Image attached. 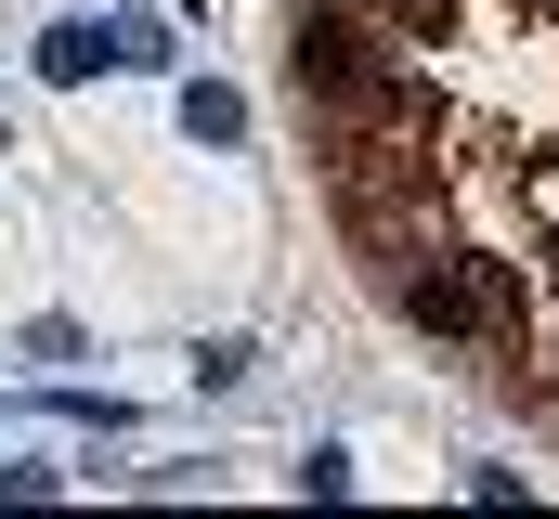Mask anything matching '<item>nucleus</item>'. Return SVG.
Masks as SVG:
<instances>
[{"label": "nucleus", "mask_w": 559, "mask_h": 519, "mask_svg": "<svg viewBox=\"0 0 559 519\" xmlns=\"http://www.w3.org/2000/svg\"><path fill=\"white\" fill-rule=\"evenodd\" d=\"M286 79H299V105H325V118H352V105H378L391 79H404V52L352 13V0H299V39H286Z\"/></svg>", "instance_id": "obj_1"}, {"label": "nucleus", "mask_w": 559, "mask_h": 519, "mask_svg": "<svg viewBox=\"0 0 559 519\" xmlns=\"http://www.w3.org/2000/svg\"><path fill=\"white\" fill-rule=\"evenodd\" d=\"M442 13L455 0H378V26H404V39H442Z\"/></svg>", "instance_id": "obj_2"}, {"label": "nucleus", "mask_w": 559, "mask_h": 519, "mask_svg": "<svg viewBox=\"0 0 559 519\" xmlns=\"http://www.w3.org/2000/svg\"><path fill=\"white\" fill-rule=\"evenodd\" d=\"M508 13H559V0H508Z\"/></svg>", "instance_id": "obj_3"}]
</instances>
